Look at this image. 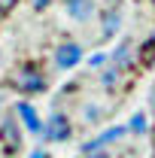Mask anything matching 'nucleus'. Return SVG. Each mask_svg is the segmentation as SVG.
I'll use <instances>...</instances> for the list:
<instances>
[{"label":"nucleus","mask_w":155,"mask_h":158,"mask_svg":"<svg viewBox=\"0 0 155 158\" xmlns=\"http://www.w3.org/2000/svg\"><path fill=\"white\" fill-rule=\"evenodd\" d=\"M82 116L88 118V122H94V118H97V116H100V110H97L94 103H88V106H85V110H82Z\"/></svg>","instance_id":"obj_12"},{"label":"nucleus","mask_w":155,"mask_h":158,"mask_svg":"<svg viewBox=\"0 0 155 158\" xmlns=\"http://www.w3.org/2000/svg\"><path fill=\"white\" fill-rule=\"evenodd\" d=\"M31 158H49L46 152H31Z\"/></svg>","instance_id":"obj_14"},{"label":"nucleus","mask_w":155,"mask_h":158,"mask_svg":"<svg viewBox=\"0 0 155 158\" xmlns=\"http://www.w3.org/2000/svg\"><path fill=\"white\" fill-rule=\"evenodd\" d=\"M119 21H122V15H119V12H113V15H107V19H103V37L116 34V31H119Z\"/></svg>","instance_id":"obj_9"},{"label":"nucleus","mask_w":155,"mask_h":158,"mask_svg":"<svg viewBox=\"0 0 155 158\" xmlns=\"http://www.w3.org/2000/svg\"><path fill=\"white\" fill-rule=\"evenodd\" d=\"M131 131H134V134H146V118H143V113H137V116L131 118Z\"/></svg>","instance_id":"obj_11"},{"label":"nucleus","mask_w":155,"mask_h":158,"mask_svg":"<svg viewBox=\"0 0 155 158\" xmlns=\"http://www.w3.org/2000/svg\"><path fill=\"white\" fill-rule=\"evenodd\" d=\"M119 137H125V128H110V131H103L100 137H94L91 143H85V146H82V152H85V155L103 152V146H107V143H113V140H119Z\"/></svg>","instance_id":"obj_6"},{"label":"nucleus","mask_w":155,"mask_h":158,"mask_svg":"<svg viewBox=\"0 0 155 158\" xmlns=\"http://www.w3.org/2000/svg\"><path fill=\"white\" fill-rule=\"evenodd\" d=\"M100 82H103V85H110V88H113V85L119 82V67H116V64L103 70V76H100Z\"/></svg>","instance_id":"obj_10"},{"label":"nucleus","mask_w":155,"mask_h":158,"mask_svg":"<svg viewBox=\"0 0 155 158\" xmlns=\"http://www.w3.org/2000/svg\"><path fill=\"white\" fill-rule=\"evenodd\" d=\"M34 6H37V9H46V6H49V0H34Z\"/></svg>","instance_id":"obj_13"},{"label":"nucleus","mask_w":155,"mask_h":158,"mask_svg":"<svg viewBox=\"0 0 155 158\" xmlns=\"http://www.w3.org/2000/svg\"><path fill=\"white\" fill-rule=\"evenodd\" d=\"M64 9L67 15L76 21H88L94 15V0H64Z\"/></svg>","instance_id":"obj_4"},{"label":"nucleus","mask_w":155,"mask_h":158,"mask_svg":"<svg viewBox=\"0 0 155 158\" xmlns=\"http://www.w3.org/2000/svg\"><path fill=\"white\" fill-rule=\"evenodd\" d=\"M0 137H3V143H6V149L9 152H15L21 146V131H19V122L9 116V118H3V125H0Z\"/></svg>","instance_id":"obj_5"},{"label":"nucleus","mask_w":155,"mask_h":158,"mask_svg":"<svg viewBox=\"0 0 155 158\" xmlns=\"http://www.w3.org/2000/svg\"><path fill=\"white\" fill-rule=\"evenodd\" d=\"M12 85L24 91V94H31V91H43L46 88V79L37 76L34 70H19V73H12Z\"/></svg>","instance_id":"obj_1"},{"label":"nucleus","mask_w":155,"mask_h":158,"mask_svg":"<svg viewBox=\"0 0 155 158\" xmlns=\"http://www.w3.org/2000/svg\"><path fill=\"white\" fill-rule=\"evenodd\" d=\"M79 61H82V46H76V43H64V46H58V52H55V64H58L61 70L76 67Z\"/></svg>","instance_id":"obj_2"},{"label":"nucleus","mask_w":155,"mask_h":158,"mask_svg":"<svg viewBox=\"0 0 155 158\" xmlns=\"http://www.w3.org/2000/svg\"><path fill=\"white\" fill-rule=\"evenodd\" d=\"M43 134L49 140H67L70 137V125H67V116H55L49 118V122H43Z\"/></svg>","instance_id":"obj_3"},{"label":"nucleus","mask_w":155,"mask_h":158,"mask_svg":"<svg viewBox=\"0 0 155 158\" xmlns=\"http://www.w3.org/2000/svg\"><path fill=\"white\" fill-rule=\"evenodd\" d=\"M113 61H116V67L128 64V61H131V46H128V43H122L116 52H113Z\"/></svg>","instance_id":"obj_8"},{"label":"nucleus","mask_w":155,"mask_h":158,"mask_svg":"<svg viewBox=\"0 0 155 158\" xmlns=\"http://www.w3.org/2000/svg\"><path fill=\"white\" fill-rule=\"evenodd\" d=\"M88 158H110L107 152H94V155H88Z\"/></svg>","instance_id":"obj_15"},{"label":"nucleus","mask_w":155,"mask_h":158,"mask_svg":"<svg viewBox=\"0 0 155 158\" xmlns=\"http://www.w3.org/2000/svg\"><path fill=\"white\" fill-rule=\"evenodd\" d=\"M15 113H19V118L24 122V128H27V131L43 134V118L37 116V110H34L31 103H24V100H21V103H15Z\"/></svg>","instance_id":"obj_7"}]
</instances>
